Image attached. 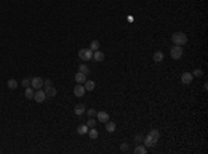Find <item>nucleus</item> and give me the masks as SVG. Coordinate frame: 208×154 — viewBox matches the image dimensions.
I'll use <instances>...</instances> for the list:
<instances>
[{
  "mask_svg": "<svg viewBox=\"0 0 208 154\" xmlns=\"http://www.w3.org/2000/svg\"><path fill=\"white\" fill-rule=\"evenodd\" d=\"M87 133H89V137L93 139V140L99 137V132H97V129H94V128H90V129L87 131Z\"/></svg>",
  "mask_w": 208,
  "mask_h": 154,
  "instance_id": "a211bd4d",
  "label": "nucleus"
},
{
  "mask_svg": "<svg viewBox=\"0 0 208 154\" xmlns=\"http://www.w3.org/2000/svg\"><path fill=\"white\" fill-rule=\"evenodd\" d=\"M180 81H182V83H185V85H189V83H191V81H193V75L190 72H183L182 76H180Z\"/></svg>",
  "mask_w": 208,
  "mask_h": 154,
  "instance_id": "6e6552de",
  "label": "nucleus"
},
{
  "mask_svg": "<svg viewBox=\"0 0 208 154\" xmlns=\"http://www.w3.org/2000/svg\"><path fill=\"white\" fill-rule=\"evenodd\" d=\"M22 86L24 88H29L31 86V79H22Z\"/></svg>",
  "mask_w": 208,
  "mask_h": 154,
  "instance_id": "bb28decb",
  "label": "nucleus"
},
{
  "mask_svg": "<svg viewBox=\"0 0 208 154\" xmlns=\"http://www.w3.org/2000/svg\"><path fill=\"white\" fill-rule=\"evenodd\" d=\"M143 140H144V136H142V135H137V136H136V142L140 143V142H143Z\"/></svg>",
  "mask_w": 208,
  "mask_h": 154,
  "instance_id": "c756f323",
  "label": "nucleus"
},
{
  "mask_svg": "<svg viewBox=\"0 0 208 154\" xmlns=\"http://www.w3.org/2000/svg\"><path fill=\"white\" fill-rule=\"evenodd\" d=\"M87 131H89L87 125H79V126H78V129H76V132H78L79 135H86V133H87Z\"/></svg>",
  "mask_w": 208,
  "mask_h": 154,
  "instance_id": "6ab92c4d",
  "label": "nucleus"
},
{
  "mask_svg": "<svg viewBox=\"0 0 208 154\" xmlns=\"http://www.w3.org/2000/svg\"><path fill=\"white\" fill-rule=\"evenodd\" d=\"M33 94H35V92H33V88H32V86H29V88L25 89V97H26L28 100H32V99H33Z\"/></svg>",
  "mask_w": 208,
  "mask_h": 154,
  "instance_id": "f3484780",
  "label": "nucleus"
},
{
  "mask_svg": "<svg viewBox=\"0 0 208 154\" xmlns=\"http://www.w3.org/2000/svg\"><path fill=\"white\" fill-rule=\"evenodd\" d=\"M86 111V107H85V104H76L75 106V108H74V113H75V115H82L83 113Z\"/></svg>",
  "mask_w": 208,
  "mask_h": 154,
  "instance_id": "9d476101",
  "label": "nucleus"
},
{
  "mask_svg": "<svg viewBox=\"0 0 208 154\" xmlns=\"http://www.w3.org/2000/svg\"><path fill=\"white\" fill-rule=\"evenodd\" d=\"M44 92H46V96H47V97H54V96L57 94V89H56L54 86H50V88L44 89Z\"/></svg>",
  "mask_w": 208,
  "mask_h": 154,
  "instance_id": "2eb2a0df",
  "label": "nucleus"
},
{
  "mask_svg": "<svg viewBox=\"0 0 208 154\" xmlns=\"http://www.w3.org/2000/svg\"><path fill=\"white\" fill-rule=\"evenodd\" d=\"M17 86H18V82L15 79H9V82H7V88L9 89L14 90V89H17Z\"/></svg>",
  "mask_w": 208,
  "mask_h": 154,
  "instance_id": "aec40b11",
  "label": "nucleus"
},
{
  "mask_svg": "<svg viewBox=\"0 0 208 154\" xmlns=\"http://www.w3.org/2000/svg\"><path fill=\"white\" fill-rule=\"evenodd\" d=\"M31 86L33 89H42L43 88V79L40 76H35L31 79Z\"/></svg>",
  "mask_w": 208,
  "mask_h": 154,
  "instance_id": "423d86ee",
  "label": "nucleus"
},
{
  "mask_svg": "<svg viewBox=\"0 0 208 154\" xmlns=\"http://www.w3.org/2000/svg\"><path fill=\"white\" fill-rule=\"evenodd\" d=\"M85 113L87 114V117H94V115L97 114V111H96L94 108H89V110H86Z\"/></svg>",
  "mask_w": 208,
  "mask_h": 154,
  "instance_id": "a878e982",
  "label": "nucleus"
},
{
  "mask_svg": "<svg viewBox=\"0 0 208 154\" xmlns=\"http://www.w3.org/2000/svg\"><path fill=\"white\" fill-rule=\"evenodd\" d=\"M92 58H93L94 61H97V62L103 61V60H104V53H101L100 50H96L93 53V57H92Z\"/></svg>",
  "mask_w": 208,
  "mask_h": 154,
  "instance_id": "f8f14e48",
  "label": "nucleus"
},
{
  "mask_svg": "<svg viewBox=\"0 0 208 154\" xmlns=\"http://www.w3.org/2000/svg\"><path fill=\"white\" fill-rule=\"evenodd\" d=\"M85 92H86V90H85V88H83L81 83H76V86L74 88V94H75L76 97H82L83 94H85Z\"/></svg>",
  "mask_w": 208,
  "mask_h": 154,
  "instance_id": "0eeeda50",
  "label": "nucleus"
},
{
  "mask_svg": "<svg viewBox=\"0 0 208 154\" xmlns=\"http://www.w3.org/2000/svg\"><path fill=\"white\" fill-rule=\"evenodd\" d=\"M43 86H44V89H47V88L53 86V81L52 79H44V81H43Z\"/></svg>",
  "mask_w": 208,
  "mask_h": 154,
  "instance_id": "b1692460",
  "label": "nucleus"
},
{
  "mask_svg": "<svg viewBox=\"0 0 208 154\" xmlns=\"http://www.w3.org/2000/svg\"><path fill=\"white\" fill-rule=\"evenodd\" d=\"M96 119H93V118H89V121H87V123H86V125H87V128H94V126H96Z\"/></svg>",
  "mask_w": 208,
  "mask_h": 154,
  "instance_id": "393cba45",
  "label": "nucleus"
},
{
  "mask_svg": "<svg viewBox=\"0 0 208 154\" xmlns=\"http://www.w3.org/2000/svg\"><path fill=\"white\" fill-rule=\"evenodd\" d=\"M92 51H96L100 49V42L99 40H92V43H90V47H89Z\"/></svg>",
  "mask_w": 208,
  "mask_h": 154,
  "instance_id": "4be33fe9",
  "label": "nucleus"
},
{
  "mask_svg": "<svg viewBox=\"0 0 208 154\" xmlns=\"http://www.w3.org/2000/svg\"><path fill=\"white\" fill-rule=\"evenodd\" d=\"M158 139H160V132H158L157 129H153V131L144 137L143 142H144L146 147H153V146H156L157 144Z\"/></svg>",
  "mask_w": 208,
  "mask_h": 154,
  "instance_id": "f257e3e1",
  "label": "nucleus"
},
{
  "mask_svg": "<svg viewBox=\"0 0 208 154\" xmlns=\"http://www.w3.org/2000/svg\"><path fill=\"white\" fill-rule=\"evenodd\" d=\"M171 57H172L174 60H180V58L183 57V49H182V46L175 44V46L171 49Z\"/></svg>",
  "mask_w": 208,
  "mask_h": 154,
  "instance_id": "20e7f679",
  "label": "nucleus"
},
{
  "mask_svg": "<svg viewBox=\"0 0 208 154\" xmlns=\"http://www.w3.org/2000/svg\"><path fill=\"white\" fill-rule=\"evenodd\" d=\"M153 58H154L156 62H161L164 60V53H162V51H156L154 56H153Z\"/></svg>",
  "mask_w": 208,
  "mask_h": 154,
  "instance_id": "dca6fc26",
  "label": "nucleus"
},
{
  "mask_svg": "<svg viewBox=\"0 0 208 154\" xmlns=\"http://www.w3.org/2000/svg\"><path fill=\"white\" fill-rule=\"evenodd\" d=\"M75 81H76V83H85V81H86V75L78 71L76 75H75Z\"/></svg>",
  "mask_w": 208,
  "mask_h": 154,
  "instance_id": "4468645a",
  "label": "nucleus"
},
{
  "mask_svg": "<svg viewBox=\"0 0 208 154\" xmlns=\"http://www.w3.org/2000/svg\"><path fill=\"white\" fill-rule=\"evenodd\" d=\"M85 90H89V92H92V90H94V88H96V83L93 82V81H85Z\"/></svg>",
  "mask_w": 208,
  "mask_h": 154,
  "instance_id": "ddd939ff",
  "label": "nucleus"
},
{
  "mask_svg": "<svg viewBox=\"0 0 208 154\" xmlns=\"http://www.w3.org/2000/svg\"><path fill=\"white\" fill-rule=\"evenodd\" d=\"M79 72H82V74H85V75H87V74L90 72V70H89V67H87L86 64H81V65H79Z\"/></svg>",
  "mask_w": 208,
  "mask_h": 154,
  "instance_id": "5701e85b",
  "label": "nucleus"
},
{
  "mask_svg": "<svg viewBox=\"0 0 208 154\" xmlns=\"http://www.w3.org/2000/svg\"><path fill=\"white\" fill-rule=\"evenodd\" d=\"M96 117H97V121L99 122H107L110 119V115H108V113H105V111H99V113L96 114Z\"/></svg>",
  "mask_w": 208,
  "mask_h": 154,
  "instance_id": "1a4fd4ad",
  "label": "nucleus"
},
{
  "mask_svg": "<svg viewBox=\"0 0 208 154\" xmlns=\"http://www.w3.org/2000/svg\"><path fill=\"white\" fill-rule=\"evenodd\" d=\"M172 42H174L175 44H178V46L186 44V43H187L186 33H183V32H175V33L172 35Z\"/></svg>",
  "mask_w": 208,
  "mask_h": 154,
  "instance_id": "f03ea898",
  "label": "nucleus"
},
{
  "mask_svg": "<svg viewBox=\"0 0 208 154\" xmlns=\"http://www.w3.org/2000/svg\"><path fill=\"white\" fill-rule=\"evenodd\" d=\"M78 57L83 60V61H87V60H92V57H93V51L90 50L89 47L87 49H81V50L78 51Z\"/></svg>",
  "mask_w": 208,
  "mask_h": 154,
  "instance_id": "7ed1b4c3",
  "label": "nucleus"
},
{
  "mask_svg": "<svg viewBox=\"0 0 208 154\" xmlns=\"http://www.w3.org/2000/svg\"><path fill=\"white\" fill-rule=\"evenodd\" d=\"M104 123H105V131H107V132H110V133H113V132L115 131V128H117L115 122L110 121V119H108L107 122H104Z\"/></svg>",
  "mask_w": 208,
  "mask_h": 154,
  "instance_id": "9b49d317",
  "label": "nucleus"
},
{
  "mask_svg": "<svg viewBox=\"0 0 208 154\" xmlns=\"http://www.w3.org/2000/svg\"><path fill=\"white\" fill-rule=\"evenodd\" d=\"M191 75H193V76H197V78H198V76H201V75H203V71H201V70H198V68H197V70H196V71L193 72Z\"/></svg>",
  "mask_w": 208,
  "mask_h": 154,
  "instance_id": "c85d7f7f",
  "label": "nucleus"
},
{
  "mask_svg": "<svg viewBox=\"0 0 208 154\" xmlns=\"http://www.w3.org/2000/svg\"><path fill=\"white\" fill-rule=\"evenodd\" d=\"M46 99H47L46 92H43V90H40V89H38V90L35 92V94H33V100H35L36 103H43Z\"/></svg>",
  "mask_w": 208,
  "mask_h": 154,
  "instance_id": "39448f33",
  "label": "nucleus"
},
{
  "mask_svg": "<svg viewBox=\"0 0 208 154\" xmlns=\"http://www.w3.org/2000/svg\"><path fill=\"white\" fill-rule=\"evenodd\" d=\"M133 153L135 154H146L147 153V149H146V146H137L135 150H133Z\"/></svg>",
  "mask_w": 208,
  "mask_h": 154,
  "instance_id": "412c9836",
  "label": "nucleus"
},
{
  "mask_svg": "<svg viewBox=\"0 0 208 154\" xmlns=\"http://www.w3.org/2000/svg\"><path fill=\"white\" fill-rule=\"evenodd\" d=\"M121 150H122L124 153H126V151L129 150V146H128V143H122V144H121Z\"/></svg>",
  "mask_w": 208,
  "mask_h": 154,
  "instance_id": "cd10ccee",
  "label": "nucleus"
}]
</instances>
